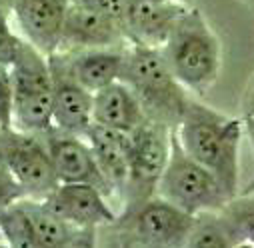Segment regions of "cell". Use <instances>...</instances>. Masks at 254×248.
<instances>
[{
  "label": "cell",
  "instance_id": "6da1fadb",
  "mask_svg": "<svg viewBox=\"0 0 254 248\" xmlns=\"http://www.w3.org/2000/svg\"><path fill=\"white\" fill-rule=\"evenodd\" d=\"M172 130L184 152L216 176L230 200L236 198L240 192L242 120L190 98Z\"/></svg>",
  "mask_w": 254,
  "mask_h": 248
},
{
  "label": "cell",
  "instance_id": "7a4b0ae2",
  "mask_svg": "<svg viewBox=\"0 0 254 248\" xmlns=\"http://www.w3.org/2000/svg\"><path fill=\"white\" fill-rule=\"evenodd\" d=\"M160 50L174 78L188 92L204 94L214 86L222 66V46L196 6L184 10Z\"/></svg>",
  "mask_w": 254,
  "mask_h": 248
},
{
  "label": "cell",
  "instance_id": "3957f363",
  "mask_svg": "<svg viewBox=\"0 0 254 248\" xmlns=\"http://www.w3.org/2000/svg\"><path fill=\"white\" fill-rule=\"evenodd\" d=\"M120 80L126 82L140 100L146 118L174 128L190 96L174 78L160 48L132 44L124 50Z\"/></svg>",
  "mask_w": 254,
  "mask_h": 248
},
{
  "label": "cell",
  "instance_id": "277c9868",
  "mask_svg": "<svg viewBox=\"0 0 254 248\" xmlns=\"http://www.w3.org/2000/svg\"><path fill=\"white\" fill-rule=\"evenodd\" d=\"M8 70L12 80V126L32 134L50 132L54 86L48 56L22 40Z\"/></svg>",
  "mask_w": 254,
  "mask_h": 248
},
{
  "label": "cell",
  "instance_id": "5b68a950",
  "mask_svg": "<svg viewBox=\"0 0 254 248\" xmlns=\"http://www.w3.org/2000/svg\"><path fill=\"white\" fill-rule=\"evenodd\" d=\"M156 196L192 216L222 210L230 202L216 176L184 152L174 130L170 132V152L156 186Z\"/></svg>",
  "mask_w": 254,
  "mask_h": 248
},
{
  "label": "cell",
  "instance_id": "8992f818",
  "mask_svg": "<svg viewBox=\"0 0 254 248\" xmlns=\"http://www.w3.org/2000/svg\"><path fill=\"white\" fill-rule=\"evenodd\" d=\"M114 224L124 244L174 248L186 246L194 216L154 194L142 204L120 212Z\"/></svg>",
  "mask_w": 254,
  "mask_h": 248
},
{
  "label": "cell",
  "instance_id": "52a82bcc",
  "mask_svg": "<svg viewBox=\"0 0 254 248\" xmlns=\"http://www.w3.org/2000/svg\"><path fill=\"white\" fill-rule=\"evenodd\" d=\"M170 132L166 124L144 118L128 134L130 138V176L122 198V212L130 210L156 194L170 152Z\"/></svg>",
  "mask_w": 254,
  "mask_h": 248
},
{
  "label": "cell",
  "instance_id": "ba28073f",
  "mask_svg": "<svg viewBox=\"0 0 254 248\" xmlns=\"http://www.w3.org/2000/svg\"><path fill=\"white\" fill-rule=\"evenodd\" d=\"M0 152L10 178L26 198L40 200L58 184L44 134L22 132L14 126L0 128Z\"/></svg>",
  "mask_w": 254,
  "mask_h": 248
},
{
  "label": "cell",
  "instance_id": "9c48e42d",
  "mask_svg": "<svg viewBox=\"0 0 254 248\" xmlns=\"http://www.w3.org/2000/svg\"><path fill=\"white\" fill-rule=\"evenodd\" d=\"M40 200L60 218L84 230H98L100 226L114 224L118 218V212L110 206L108 196L92 184L58 182Z\"/></svg>",
  "mask_w": 254,
  "mask_h": 248
},
{
  "label": "cell",
  "instance_id": "30bf717a",
  "mask_svg": "<svg viewBox=\"0 0 254 248\" xmlns=\"http://www.w3.org/2000/svg\"><path fill=\"white\" fill-rule=\"evenodd\" d=\"M52 70V130L84 136L92 124V92L80 86L60 52L48 56Z\"/></svg>",
  "mask_w": 254,
  "mask_h": 248
},
{
  "label": "cell",
  "instance_id": "8fae6325",
  "mask_svg": "<svg viewBox=\"0 0 254 248\" xmlns=\"http://www.w3.org/2000/svg\"><path fill=\"white\" fill-rule=\"evenodd\" d=\"M44 140L58 182L92 184L108 196V200L112 198L110 186L84 136L50 130L44 134Z\"/></svg>",
  "mask_w": 254,
  "mask_h": 248
},
{
  "label": "cell",
  "instance_id": "7c38bea8",
  "mask_svg": "<svg viewBox=\"0 0 254 248\" xmlns=\"http://www.w3.org/2000/svg\"><path fill=\"white\" fill-rule=\"evenodd\" d=\"M10 8L20 36L28 44L44 56H52L60 50L62 26L68 8L66 0H12Z\"/></svg>",
  "mask_w": 254,
  "mask_h": 248
},
{
  "label": "cell",
  "instance_id": "4fadbf2b",
  "mask_svg": "<svg viewBox=\"0 0 254 248\" xmlns=\"http://www.w3.org/2000/svg\"><path fill=\"white\" fill-rule=\"evenodd\" d=\"M192 4L152 2V0H130L126 8L122 28L132 44L160 48L172 32L176 20Z\"/></svg>",
  "mask_w": 254,
  "mask_h": 248
},
{
  "label": "cell",
  "instance_id": "5bb4252c",
  "mask_svg": "<svg viewBox=\"0 0 254 248\" xmlns=\"http://www.w3.org/2000/svg\"><path fill=\"white\" fill-rule=\"evenodd\" d=\"M110 190L112 196L122 202L126 184L130 176V138L126 132H118L100 124H90L84 134Z\"/></svg>",
  "mask_w": 254,
  "mask_h": 248
},
{
  "label": "cell",
  "instance_id": "9a60e30c",
  "mask_svg": "<svg viewBox=\"0 0 254 248\" xmlns=\"http://www.w3.org/2000/svg\"><path fill=\"white\" fill-rule=\"evenodd\" d=\"M122 38L126 36L118 20L92 8L68 4L60 48H114Z\"/></svg>",
  "mask_w": 254,
  "mask_h": 248
},
{
  "label": "cell",
  "instance_id": "2e32d148",
  "mask_svg": "<svg viewBox=\"0 0 254 248\" xmlns=\"http://www.w3.org/2000/svg\"><path fill=\"white\" fill-rule=\"evenodd\" d=\"M146 118V112L132 88L116 80L92 94V122L130 134Z\"/></svg>",
  "mask_w": 254,
  "mask_h": 248
},
{
  "label": "cell",
  "instance_id": "e0dca14e",
  "mask_svg": "<svg viewBox=\"0 0 254 248\" xmlns=\"http://www.w3.org/2000/svg\"><path fill=\"white\" fill-rule=\"evenodd\" d=\"M22 202L30 214V220L34 224L38 246L40 248H62V246H94L98 240L96 230H84L76 228L64 218H60L56 212H52L42 200L38 198H26L22 196Z\"/></svg>",
  "mask_w": 254,
  "mask_h": 248
},
{
  "label": "cell",
  "instance_id": "ac0fdd59",
  "mask_svg": "<svg viewBox=\"0 0 254 248\" xmlns=\"http://www.w3.org/2000/svg\"><path fill=\"white\" fill-rule=\"evenodd\" d=\"M72 78L92 94L116 80L122 74L124 50L116 48H86L72 58H64Z\"/></svg>",
  "mask_w": 254,
  "mask_h": 248
},
{
  "label": "cell",
  "instance_id": "d6986e66",
  "mask_svg": "<svg viewBox=\"0 0 254 248\" xmlns=\"http://www.w3.org/2000/svg\"><path fill=\"white\" fill-rule=\"evenodd\" d=\"M0 236H2L4 244L12 248L38 246V236L22 198L14 200L0 212Z\"/></svg>",
  "mask_w": 254,
  "mask_h": 248
},
{
  "label": "cell",
  "instance_id": "ffe728a7",
  "mask_svg": "<svg viewBox=\"0 0 254 248\" xmlns=\"http://www.w3.org/2000/svg\"><path fill=\"white\" fill-rule=\"evenodd\" d=\"M186 246H238V240L222 210H212L194 216Z\"/></svg>",
  "mask_w": 254,
  "mask_h": 248
},
{
  "label": "cell",
  "instance_id": "44dd1931",
  "mask_svg": "<svg viewBox=\"0 0 254 248\" xmlns=\"http://www.w3.org/2000/svg\"><path fill=\"white\" fill-rule=\"evenodd\" d=\"M222 214L230 222L238 246L248 244L254 246V196L242 194V198H232L224 208Z\"/></svg>",
  "mask_w": 254,
  "mask_h": 248
},
{
  "label": "cell",
  "instance_id": "7402d4cb",
  "mask_svg": "<svg viewBox=\"0 0 254 248\" xmlns=\"http://www.w3.org/2000/svg\"><path fill=\"white\" fill-rule=\"evenodd\" d=\"M22 36L14 32L4 8L0 6V66L10 68V64L14 62L20 46H22Z\"/></svg>",
  "mask_w": 254,
  "mask_h": 248
},
{
  "label": "cell",
  "instance_id": "603a6c76",
  "mask_svg": "<svg viewBox=\"0 0 254 248\" xmlns=\"http://www.w3.org/2000/svg\"><path fill=\"white\" fill-rule=\"evenodd\" d=\"M240 120H242V126H244V134L248 136L250 144H252V150H254V76L252 80L248 82L246 90H244V96H242V112H240ZM254 190V178L252 182L244 188L242 194H250Z\"/></svg>",
  "mask_w": 254,
  "mask_h": 248
},
{
  "label": "cell",
  "instance_id": "cb8c5ba5",
  "mask_svg": "<svg viewBox=\"0 0 254 248\" xmlns=\"http://www.w3.org/2000/svg\"><path fill=\"white\" fill-rule=\"evenodd\" d=\"M68 4H76V6H84V8H92L98 10L114 20H118L122 24L126 8H128L130 0H66Z\"/></svg>",
  "mask_w": 254,
  "mask_h": 248
},
{
  "label": "cell",
  "instance_id": "d4e9b609",
  "mask_svg": "<svg viewBox=\"0 0 254 248\" xmlns=\"http://www.w3.org/2000/svg\"><path fill=\"white\" fill-rule=\"evenodd\" d=\"M12 126V80L10 70L0 66V128Z\"/></svg>",
  "mask_w": 254,
  "mask_h": 248
},
{
  "label": "cell",
  "instance_id": "484cf974",
  "mask_svg": "<svg viewBox=\"0 0 254 248\" xmlns=\"http://www.w3.org/2000/svg\"><path fill=\"white\" fill-rule=\"evenodd\" d=\"M22 190L20 186L10 178V176H0V212H2L8 204H12L14 200L22 198Z\"/></svg>",
  "mask_w": 254,
  "mask_h": 248
},
{
  "label": "cell",
  "instance_id": "4316f807",
  "mask_svg": "<svg viewBox=\"0 0 254 248\" xmlns=\"http://www.w3.org/2000/svg\"><path fill=\"white\" fill-rule=\"evenodd\" d=\"M0 176H10V174H8V168H6V164H4L2 152H0Z\"/></svg>",
  "mask_w": 254,
  "mask_h": 248
},
{
  "label": "cell",
  "instance_id": "83f0119b",
  "mask_svg": "<svg viewBox=\"0 0 254 248\" xmlns=\"http://www.w3.org/2000/svg\"><path fill=\"white\" fill-rule=\"evenodd\" d=\"M152 2H176V4H192V0H152Z\"/></svg>",
  "mask_w": 254,
  "mask_h": 248
},
{
  "label": "cell",
  "instance_id": "f1b7e54d",
  "mask_svg": "<svg viewBox=\"0 0 254 248\" xmlns=\"http://www.w3.org/2000/svg\"><path fill=\"white\" fill-rule=\"evenodd\" d=\"M0 244H4V242H2V236H0Z\"/></svg>",
  "mask_w": 254,
  "mask_h": 248
},
{
  "label": "cell",
  "instance_id": "f546056e",
  "mask_svg": "<svg viewBox=\"0 0 254 248\" xmlns=\"http://www.w3.org/2000/svg\"><path fill=\"white\" fill-rule=\"evenodd\" d=\"M250 196H254V190H252V192H250Z\"/></svg>",
  "mask_w": 254,
  "mask_h": 248
},
{
  "label": "cell",
  "instance_id": "4dcf8cb0",
  "mask_svg": "<svg viewBox=\"0 0 254 248\" xmlns=\"http://www.w3.org/2000/svg\"><path fill=\"white\" fill-rule=\"evenodd\" d=\"M252 2H254V0H252Z\"/></svg>",
  "mask_w": 254,
  "mask_h": 248
}]
</instances>
